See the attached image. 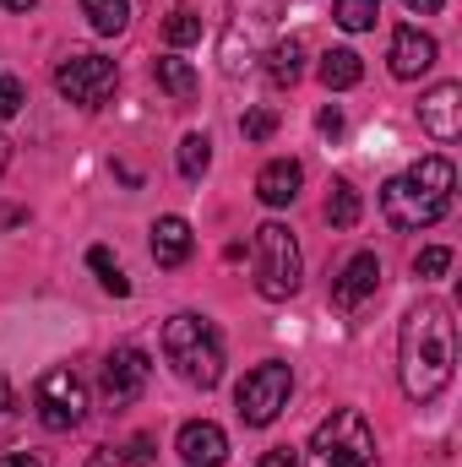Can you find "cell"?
<instances>
[{
	"mask_svg": "<svg viewBox=\"0 0 462 467\" xmlns=\"http://www.w3.org/2000/svg\"><path fill=\"white\" fill-rule=\"evenodd\" d=\"M88 266L99 272V283H104V288H110L115 299H125V294H131V277L120 272V261L110 255V250H104V244H93V250H88Z\"/></svg>",
	"mask_w": 462,
	"mask_h": 467,
	"instance_id": "obj_24",
	"label": "cell"
},
{
	"mask_svg": "<svg viewBox=\"0 0 462 467\" xmlns=\"http://www.w3.org/2000/svg\"><path fill=\"white\" fill-rule=\"evenodd\" d=\"M207 169H213V141H207L202 130H191V136L180 141V174H185V180H202Z\"/></svg>",
	"mask_w": 462,
	"mask_h": 467,
	"instance_id": "obj_21",
	"label": "cell"
},
{
	"mask_svg": "<svg viewBox=\"0 0 462 467\" xmlns=\"http://www.w3.org/2000/svg\"><path fill=\"white\" fill-rule=\"evenodd\" d=\"M191 244H196V239H191V223H185V218L169 213V218L152 223V261H158V266H185V261H191Z\"/></svg>",
	"mask_w": 462,
	"mask_h": 467,
	"instance_id": "obj_15",
	"label": "cell"
},
{
	"mask_svg": "<svg viewBox=\"0 0 462 467\" xmlns=\"http://www.w3.org/2000/svg\"><path fill=\"white\" fill-rule=\"evenodd\" d=\"M310 467H381L370 419L359 408H332L310 435Z\"/></svg>",
	"mask_w": 462,
	"mask_h": 467,
	"instance_id": "obj_4",
	"label": "cell"
},
{
	"mask_svg": "<svg viewBox=\"0 0 462 467\" xmlns=\"http://www.w3.org/2000/svg\"><path fill=\"white\" fill-rule=\"evenodd\" d=\"M294 397V369L283 358H267L256 369H245V380L234 386V408H239V424L245 430H267L278 424V413L289 408Z\"/></svg>",
	"mask_w": 462,
	"mask_h": 467,
	"instance_id": "obj_6",
	"label": "cell"
},
{
	"mask_svg": "<svg viewBox=\"0 0 462 467\" xmlns=\"http://www.w3.org/2000/svg\"><path fill=\"white\" fill-rule=\"evenodd\" d=\"M147 380H152V358L136 348V343H125V348H115L110 358H104V402L110 408H131L142 391H147Z\"/></svg>",
	"mask_w": 462,
	"mask_h": 467,
	"instance_id": "obj_9",
	"label": "cell"
},
{
	"mask_svg": "<svg viewBox=\"0 0 462 467\" xmlns=\"http://www.w3.org/2000/svg\"><path fill=\"white\" fill-rule=\"evenodd\" d=\"M316 125H321L327 136H338V130H343V115H338V109H321V119H316Z\"/></svg>",
	"mask_w": 462,
	"mask_h": 467,
	"instance_id": "obj_31",
	"label": "cell"
},
{
	"mask_svg": "<svg viewBox=\"0 0 462 467\" xmlns=\"http://www.w3.org/2000/svg\"><path fill=\"white\" fill-rule=\"evenodd\" d=\"M299 244H294V229L289 223H261L256 229V294L283 305L299 294Z\"/></svg>",
	"mask_w": 462,
	"mask_h": 467,
	"instance_id": "obj_5",
	"label": "cell"
},
{
	"mask_svg": "<svg viewBox=\"0 0 462 467\" xmlns=\"http://www.w3.org/2000/svg\"><path fill=\"white\" fill-rule=\"evenodd\" d=\"M0 467H44V462H38L33 451H5V457H0Z\"/></svg>",
	"mask_w": 462,
	"mask_h": 467,
	"instance_id": "obj_30",
	"label": "cell"
},
{
	"mask_svg": "<svg viewBox=\"0 0 462 467\" xmlns=\"http://www.w3.org/2000/svg\"><path fill=\"white\" fill-rule=\"evenodd\" d=\"M152 77H158V88L169 93V99H196V71H191V60H180V55H158L152 60Z\"/></svg>",
	"mask_w": 462,
	"mask_h": 467,
	"instance_id": "obj_18",
	"label": "cell"
},
{
	"mask_svg": "<svg viewBox=\"0 0 462 467\" xmlns=\"http://www.w3.org/2000/svg\"><path fill=\"white\" fill-rule=\"evenodd\" d=\"M88 467H120V457H115V451H93V457H88Z\"/></svg>",
	"mask_w": 462,
	"mask_h": 467,
	"instance_id": "obj_34",
	"label": "cell"
},
{
	"mask_svg": "<svg viewBox=\"0 0 462 467\" xmlns=\"http://www.w3.org/2000/svg\"><path fill=\"white\" fill-rule=\"evenodd\" d=\"M174 451H180L185 467H224L229 462V435H224L213 419H191V424H180Z\"/></svg>",
	"mask_w": 462,
	"mask_h": 467,
	"instance_id": "obj_11",
	"label": "cell"
},
{
	"mask_svg": "<svg viewBox=\"0 0 462 467\" xmlns=\"http://www.w3.org/2000/svg\"><path fill=\"white\" fill-rule=\"evenodd\" d=\"M0 5H5V11H33L38 0H0Z\"/></svg>",
	"mask_w": 462,
	"mask_h": 467,
	"instance_id": "obj_35",
	"label": "cell"
},
{
	"mask_svg": "<svg viewBox=\"0 0 462 467\" xmlns=\"http://www.w3.org/2000/svg\"><path fill=\"white\" fill-rule=\"evenodd\" d=\"M82 16H88V27H93V33L115 38V33L131 27V0H82Z\"/></svg>",
	"mask_w": 462,
	"mask_h": 467,
	"instance_id": "obj_19",
	"label": "cell"
},
{
	"mask_svg": "<svg viewBox=\"0 0 462 467\" xmlns=\"http://www.w3.org/2000/svg\"><path fill=\"white\" fill-rule=\"evenodd\" d=\"M33 408H38V424L49 435H66L88 419V386L71 375V369H49L38 386H33Z\"/></svg>",
	"mask_w": 462,
	"mask_h": 467,
	"instance_id": "obj_7",
	"label": "cell"
},
{
	"mask_svg": "<svg viewBox=\"0 0 462 467\" xmlns=\"http://www.w3.org/2000/svg\"><path fill=\"white\" fill-rule=\"evenodd\" d=\"M299 77H305V44L299 38H278L267 49V82L272 88H294Z\"/></svg>",
	"mask_w": 462,
	"mask_h": 467,
	"instance_id": "obj_16",
	"label": "cell"
},
{
	"mask_svg": "<svg viewBox=\"0 0 462 467\" xmlns=\"http://www.w3.org/2000/svg\"><path fill=\"white\" fill-rule=\"evenodd\" d=\"M16 408V391H11V380H5V369H0V413H11Z\"/></svg>",
	"mask_w": 462,
	"mask_h": 467,
	"instance_id": "obj_32",
	"label": "cell"
},
{
	"mask_svg": "<svg viewBox=\"0 0 462 467\" xmlns=\"http://www.w3.org/2000/svg\"><path fill=\"white\" fill-rule=\"evenodd\" d=\"M163 358L174 364V375L196 391H213L224 380V343L213 332V321L202 316H174L163 321Z\"/></svg>",
	"mask_w": 462,
	"mask_h": 467,
	"instance_id": "obj_3",
	"label": "cell"
},
{
	"mask_svg": "<svg viewBox=\"0 0 462 467\" xmlns=\"http://www.w3.org/2000/svg\"><path fill=\"white\" fill-rule=\"evenodd\" d=\"M261 467H299V451L294 446H272V451H261Z\"/></svg>",
	"mask_w": 462,
	"mask_h": 467,
	"instance_id": "obj_28",
	"label": "cell"
},
{
	"mask_svg": "<svg viewBox=\"0 0 462 467\" xmlns=\"http://www.w3.org/2000/svg\"><path fill=\"white\" fill-rule=\"evenodd\" d=\"M115 82H120V71H115V60H104V55H66L55 66V93L82 104V109H99L115 93Z\"/></svg>",
	"mask_w": 462,
	"mask_h": 467,
	"instance_id": "obj_8",
	"label": "cell"
},
{
	"mask_svg": "<svg viewBox=\"0 0 462 467\" xmlns=\"http://www.w3.org/2000/svg\"><path fill=\"white\" fill-rule=\"evenodd\" d=\"M22 109V82L16 77H0V119H11Z\"/></svg>",
	"mask_w": 462,
	"mask_h": 467,
	"instance_id": "obj_27",
	"label": "cell"
},
{
	"mask_svg": "<svg viewBox=\"0 0 462 467\" xmlns=\"http://www.w3.org/2000/svg\"><path fill=\"white\" fill-rule=\"evenodd\" d=\"M457 375V321L446 299H419L397 332V380L408 402H436Z\"/></svg>",
	"mask_w": 462,
	"mask_h": 467,
	"instance_id": "obj_1",
	"label": "cell"
},
{
	"mask_svg": "<svg viewBox=\"0 0 462 467\" xmlns=\"http://www.w3.org/2000/svg\"><path fill=\"white\" fill-rule=\"evenodd\" d=\"M403 5H408V11H425V16H430V11H441L446 0H403Z\"/></svg>",
	"mask_w": 462,
	"mask_h": 467,
	"instance_id": "obj_33",
	"label": "cell"
},
{
	"mask_svg": "<svg viewBox=\"0 0 462 467\" xmlns=\"http://www.w3.org/2000/svg\"><path fill=\"white\" fill-rule=\"evenodd\" d=\"M272 130H278V115H272V109H250V115L239 119V136H245V141H267Z\"/></svg>",
	"mask_w": 462,
	"mask_h": 467,
	"instance_id": "obj_25",
	"label": "cell"
},
{
	"mask_svg": "<svg viewBox=\"0 0 462 467\" xmlns=\"http://www.w3.org/2000/svg\"><path fill=\"white\" fill-rule=\"evenodd\" d=\"M316 77H321V88H327V93H343V88H359L364 60H359L353 49H327V55H321V66H316Z\"/></svg>",
	"mask_w": 462,
	"mask_h": 467,
	"instance_id": "obj_17",
	"label": "cell"
},
{
	"mask_svg": "<svg viewBox=\"0 0 462 467\" xmlns=\"http://www.w3.org/2000/svg\"><path fill=\"white\" fill-rule=\"evenodd\" d=\"M375 288H381V261H375V250H359V255H348V266L332 277V305L338 310H359Z\"/></svg>",
	"mask_w": 462,
	"mask_h": 467,
	"instance_id": "obj_13",
	"label": "cell"
},
{
	"mask_svg": "<svg viewBox=\"0 0 462 467\" xmlns=\"http://www.w3.org/2000/svg\"><path fill=\"white\" fill-rule=\"evenodd\" d=\"M419 125L430 130V141L452 147L462 136V82H436V88L419 99Z\"/></svg>",
	"mask_w": 462,
	"mask_h": 467,
	"instance_id": "obj_10",
	"label": "cell"
},
{
	"mask_svg": "<svg viewBox=\"0 0 462 467\" xmlns=\"http://www.w3.org/2000/svg\"><path fill=\"white\" fill-rule=\"evenodd\" d=\"M452 191H457L452 158L430 152V158H419L408 174H397V180L381 185V218L403 234H419V229H430V223H441V218L452 213Z\"/></svg>",
	"mask_w": 462,
	"mask_h": 467,
	"instance_id": "obj_2",
	"label": "cell"
},
{
	"mask_svg": "<svg viewBox=\"0 0 462 467\" xmlns=\"http://www.w3.org/2000/svg\"><path fill=\"white\" fill-rule=\"evenodd\" d=\"M332 16H338V27H348V33H370L375 16H381V0H338Z\"/></svg>",
	"mask_w": 462,
	"mask_h": 467,
	"instance_id": "obj_22",
	"label": "cell"
},
{
	"mask_svg": "<svg viewBox=\"0 0 462 467\" xmlns=\"http://www.w3.org/2000/svg\"><path fill=\"white\" fill-rule=\"evenodd\" d=\"M163 38H169L174 49H185V44H196V38H202V16H196L191 5H174V11L163 16Z\"/></svg>",
	"mask_w": 462,
	"mask_h": 467,
	"instance_id": "obj_23",
	"label": "cell"
},
{
	"mask_svg": "<svg viewBox=\"0 0 462 467\" xmlns=\"http://www.w3.org/2000/svg\"><path fill=\"white\" fill-rule=\"evenodd\" d=\"M299 185H305V163H299V158H272V163L256 174V196H261L267 207H289V202L299 196Z\"/></svg>",
	"mask_w": 462,
	"mask_h": 467,
	"instance_id": "obj_14",
	"label": "cell"
},
{
	"mask_svg": "<svg viewBox=\"0 0 462 467\" xmlns=\"http://www.w3.org/2000/svg\"><path fill=\"white\" fill-rule=\"evenodd\" d=\"M446 266H452V250H446V244H430V250H419V261H414L419 277H441Z\"/></svg>",
	"mask_w": 462,
	"mask_h": 467,
	"instance_id": "obj_26",
	"label": "cell"
},
{
	"mask_svg": "<svg viewBox=\"0 0 462 467\" xmlns=\"http://www.w3.org/2000/svg\"><path fill=\"white\" fill-rule=\"evenodd\" d=\"M147 451H152V441H147V435H136V441H131V451H125V462H120V467H147Z\"/></svg>",
	"mask_w": 462,
	"mask_h": 467,
	"instance_id": "obj_29",
	"label": "cell"
},
{
	"mask_svg": "<svg viewBox=\"0 0 462 467\" xmlns=\"http://www.w3.org/2000/svg\"><path fill=\"white\" fill-rule=\"evenodd\" d=\"M436 55H441V44H436L430 33H419V27H397V33H392V49H386L397 82H419V77L436 66Z\"/></svg>",
	"mask_w": 462,
	"mask_h": 467,
	"instance_id": "obj_12",
	"label": "cell"
},
{
	"mask_svg": "<svg viewBox=\"0 0 462 467\" xmlns=\"http://www.w3.org/2000/svg\"><path fill=\"white\" fill-rule=\"evenodd\" d=\"M327 223L332 229H353L359 223V191L348 180H332V191H327Z\"/></svg>",
	"mask_w": 462,
	"mask_h": 467,
	"instance_id": "obj_20",
	"label": "cell"
},
{
	"mask_svg": "<svg viewBox=\"0 0 462 467\" xmlns=\"http://www.w3.org/2000/svg\"><path fill=\"white\" fill-rule=\"evenodd\" d=\"M5 163H11V141L0 136V174H5Z\"/></svg>",
	"mask_w": 462,
	"mask_h": 467,
	"instance_id": "obj_36",
	"label": "cell"
}]
</instances>
